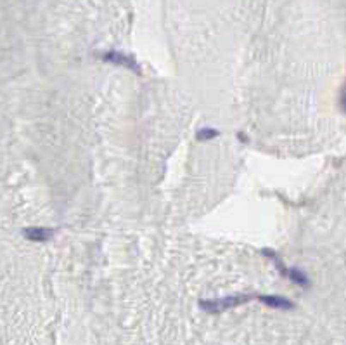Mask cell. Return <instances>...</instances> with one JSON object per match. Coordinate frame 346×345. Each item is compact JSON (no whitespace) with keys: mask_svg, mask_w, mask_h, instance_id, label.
<instances>
[{"mask_svg":"<svg viewBox=\"0 0 346 345\" xmlns=\"http://www.w3.org/2000/svg\"><path fill=\"white\" fill-rule=\"evenodd\" d=\"M251 298H255V295H230L225 298H215V300H201L199 307L215 314V312H222V311L232 309V307L242 305L244 302L251 300Z\"/></svg>","mask_w":346,"mask_h":345,"instance_id":"cell-1","label":"cell"},{"mask_svg":"<svg viewBox=\"0 0 346 345\" xmlns=\"http://www.w3.org/2000/svg\"><path fill=\"white\" fill-rule=\"evenodd\" d=\"M263 253H265V255H268L270 259H274V260H275V264H277L279 271L282 273L284 276H287L289 279H291V281H294L296 284H300V286H308V278H306L303 273H300V271H298V269H286V267H284V264L280 262V259L274 253L272 250H263Z\"/></svg>","mask_w":346,"mask_h":345,"instance_id":"cell-2","label":"cell"},{"mask_svg":"<svg viewBox=\"0 0 346 345\" xmlns=\"http://www.w3.org/2000/svg\"><path fill=\"white\" fill-rule=\"evenodd\" d=\"M102 58H104V61L120 64V66H125V68L132 69L133 73L140 75V66L133 61L132 58H130V56H125V54H121V52H106L104 56H102Z\"/></svg>","mask_w":346,"mask_h":345,"instance_id":"cell-3","label":"cell"},{"mask_svg":"<svg viewBox=\"0 0 346 345\" xmlns=\"http://www.w3.org/2000/svg\"><path fill=\"white\" fill-rule=\"evenodd\" d=\"M54 234L52 229L49 227H28V229L23 231V236L28 238L30 241H47L50 240Z\"/></svg>","mask_w":346,"mask_h":345,"instance_id":"cell-4","label":"cell"},{"mask_svg":"<svg viewBox=\"0 0 346 345\" xmlns=\"http://www.w3.org/2000/svg\"><path fill=\"white\" fill-rule=\"evenodd\" d=\"M263 304H266V305H270V307H275V309H284V311H287V309H293L294 307V304L291 300H287V298H284V297H277V295H260L258 297Z\"/></svg>","mask_w":346,"mask_h":345,"instance_id":"cell-5","label":"cell"},{"mask_svg":"<svg viewBox=\"0 0 346 345\" xmlns=\"http://www.w3.org/2000/svg\"><path fill=\"white\" fill-rule=\"evenodd\" d=\"M218 136V132L215 129H201L198 134H196V139L198 141H209V139H215Z\"/></svg>","mask_w":346,"mask_h":345,"instance_id":"cell-6","label":"cell"},{"mask_svg":"<svg viewBox=\"0 0 346 345\" xmlns=\"http://www.w3.org/2000/svg\"><path fill=\"white\" fill-rule=\"evenodd\" d=\"M343 108L346 110V90H344V96H343Z\"/></svg>","mask_w":346,"mask_h":345,"instance_id":"cell-7","label":"cell"}]
</instances>
